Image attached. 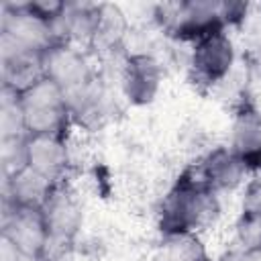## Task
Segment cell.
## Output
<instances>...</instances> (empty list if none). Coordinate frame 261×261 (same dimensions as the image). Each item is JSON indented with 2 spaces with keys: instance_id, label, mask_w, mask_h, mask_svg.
Returning <instances> with one entry per match:
<instances>
[{
  "instance_id": "1",
  "label": "cell",
  "mask_w": 261,
  "mask_h": 261,
  "mask_svg": "<svg viewBox=\"0 0 261 261\" xmlns=\"http://www.w3.org/2000/svg\"><path fill=\"white\" fill-rule=\"evenodd\" d=\"M212 212V192L202 179L181 177L175 188L165 196L161 206L163 234L194 232L196 226Z\"/></svg>"
},
{
  "instance_id": "2",
  "label": "cell",
  "mask_w": 261,
  "mask_h": 261,
  "mask_svg": "<svg viewBox=\"0 0 261 261\" xmlns=\"http://www.w3.org/2000/svg\"><path fill=\"white\" fill-rule=\"evenodd\" d=\"M67 94L53 84L51 80L43 77L27 92L18 96L22 124L24 130L31 135H57V128L63 124L67 114Z\"/></svg>"
},
{
  "instance_id": "3",
  "label": "cell",
  "mask_w": 261,
  "mask_h": 261,
  "mask_svg": "<svg viewBox=\"0 0 261 261\" xmlns=\"http://www.w3.org/2000/svg\"><path fill=\"white\" fill-rule=\"evenodd\" d=\"M232 61H234V49L230 39L222 33V29L208 33L206 37L196 41L192 53V67L198 80L208 84L220 82L230 71Z\"/></svg>"
},
{
  "instance_id": "4",
  "label": "cell",
  "mask_w": 261,
  "mask_h": 261,
  "mask_svg": "<svg viewBox=\"0 0 261 261\" xmlns=\"http://www.w3.org/2000/svg\"><path fill=\"white\" fill-rule=\"evenodd\" d=\"M4 239L29 255H41L49 245L43 212L37 208L14 206V212L4 226Z\"/></svg>"
},
{
  "instance_id": "5",
  "label": "cell",
  "mask_w": 261,
  "mask_h": 261,
  "mask_svg": "<svg viewBox=\"0 0 261 261\" xmlns=\"http://www.w3.org/2000/svg\"><path fill=\"white\" fill-rule=\"evenodd\" d=\"M45 77L57 84L65 94L80 90L88 82V67L82 55L65 45H51L43 53Z\"/></svg>"
},
{
  "instance_id": "6",
  "label": "cell",
  "mask_w": 261,
  "mask_h": 261,
  "mask_svg": "<svg viewBox=\"0 0 261 261\" xmlns=\"http://www.w3.org/2000/svg\"><path fill=\"white\" fill-rule=\"evenodd\" d=\"M161 84L159 63L151 55H133L128 57L122 71L124 94L133 104H149Z\"/></svg>"
},
{
  "instance_id": "7",
  "label": "cell",
  "mask_w": 261,
  "mask_h": 261,
  "mask_svg": "<svg viewBox=\"0 0 261 261\" xmlns=\"http://www.w3.org/2000/svg\"><path fill=\"white\" fill-rule=\"evenodd\" d=\"M67 163L65 145L57 135H31L27 139V167L53 181Z\"/></svg>"
},
{
  "instance_id": "8",
  "label": "cell",
  "mask_w": 261,
  "mask_h": 261,
  "mask_svg": "<svg viewBox=\"0 0 261 261\" xmlns=\"http://www.w3.org/2000/svg\"><path fill=\"white\" fill-rule=\"evenodd\" d=\"M230 151L247 169L261 167V118L253 108H243L232 124Z\"/></svg>"
},
{
  "instance_id": "9",
  "label": "cell",
  "mask_w": 261,
  "mask_h": 261,
  "mask_svg": "<svg viewBox=\"0 0 261 261\" xmlns=\"http://www.w3.org/2000/svg\"><path fill=\"white\" fill-rule=\"evenodd\" d=\"M41 212L49 232V241H65L77 232L82 214L77 204L67 194H55L51 190Z\"/></svg>"
},
{
  "instance_id": "10",
  "label": "cell",
  "mask_w": 261,
  "mask_h": 261,
  "mask_svg": "<svg viewBox=\"0 0 261 261\" xmlns=\"http://www.w3.org/2000/svg\"><path fill=\"white\" fill-rule=\"evenodd\" d=\"M247 173L245 163L228 149H216L202 165V181L210 192L237 188Z\"/></svg>"
},
{
  "instance_id": "11",
  "label": "cell",
  "mask_w": 261,
  "mask_h": 261,
  "mask_svg": "<svg viewBox=\"0 0 261 261\" xmlns=\"http://www.w3.org/2000/svg\"><path fill=\"white\" fill-rule=\"evenodd\" d=\"M10 188H12L14 206H22V208L41 210L51 194V181L39 175L37 171H33L31 167H22L14 171L10 179Z\"/></svg>"
},
{
  "instance_id": "12",
  "label": "cell",
  "mask_w": 261,
  "mask_h": 261,
  "mask_svg": "<svg viewBox=\"0 0 261 261\" xmlns=\"http://www.w3.org/2000/svg\"><path fill=\"white\" fill-rule=\"evenodd\" d=\"M165 257L167 261H204V249L194 232L167 234Z\"/></svg>"
},
{
  "instance_id": "13",
  "label": "cell",
  "mask_w": 261,
  "mask_h": 261,
  "mask_svg": "<svg viewBox=\"0 0 261 261\" xmlns=\"http://www.w3.org/2000/svg\"><path fill=\"white\" fill-rule=\"evenodd\" d=\"M237 239L245 253L253 255L261 251V212L243 210L237 224Z\"/></svg>"
},
{
  "instance_id": "14",
  "label": "cell",
  "mask_w": 261,
  "mask_h": 261,
  "mask_svg": "<svg viewBox=\"0 0 261 261\" xmlns=\"http://www.w3.org/2000/svg\"><path fill=\"white\" fill-rule=\"evenodd\" d=\"M245 210H249V212H261V181L253 184V186L247 190V196H245Z\"/></svg>"
},
{
  "instance_id": "15",
  "label": "cell",
  "mask_w": 261,
  "mask_h": 261,
  "mask_svg": "<svg viewBox=\"0 0 261 261\" xmlns=\"http://www.w3.org/2000/svg\"><path fill=\"white\" fill-rule=\"evenodd\" d=\"M39 261H69V257H65V253H61V251H43L41 255H39Z\"/></svg>"
}]
</instances>
